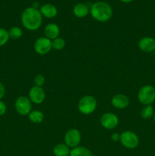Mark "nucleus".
Listing matches in <instances>:
<instances>
[{
  "label": "nucleus",
  "mask_w": 155,
  "mask_h": 156,
  "mask_svg": "<svg viewBox=\"0 0 155 156\" xmlns=\"http://www.w3.org/2000/svg\"><path fill=\"white\" fill-rule=\"evenodd\" d=\"M154 111L152 105H145L141 111V116L144 120H148L153 117Z\"/></svg>",
  "instance_id": "nucleus-19"
},
{
  "label": "nucleus",
  "mask_w": 155,
  "mask_h": 156,
  "mask_svg": "<svg viewBox=\"0 0 155 156\" xmlns=\"http://www.w3.org/2000/svg\"><path fill=\"white\" fill-rule=\"evenodd\" d=\"M119 117L113 113H106L100 118V124L104 129H112L119 125Z\"/></svg>",
  "instance_id": "nucleus-9"
},
{
  "label": "nucleus",
  "mask_w": 155,
  "mask_h": 156,
  "mask_svg": "<svg viewBox=\"0 0 155 156\" xmlns=\"http://www.w3.org/2000/svg\"><path fill=\"white\" fill-rule=\"evenodd\" d=\"M9 40V31L3 27H0V47L5 45Z\"/></svg>",
  "instance_id": "nucleus-22"
},
{
  "label": "nucleus",
  "mask_w": 155,
  "mask_h": 156,
  "mask_svg": "<svg viewBox=\"0 0 155 156\" xmlns=\"http://www.w3.org/2000/svg\"><path fill=\"white\" fill-rule=\"evenodd\" d=\"M138 99L143 105H151L155 101V88L151 85L141 87L138 93Z\"/></svg>",
  "instance_id": "nucleus-3"
},
{
  "label": "nucleus",
  "mask_w": 155,
  "mask_h": 156,
  "mask_svg": "<svg viewBox=\"0 0 155 156\" xmlns=\"http://www.w3.org/2000/svg\"><path fill=\"white\" fill-rule=\"evenodd\" d=\"M71 149L65 143H59L53 148V154L56 156H69Z\"/></svg>",
  "instance_id": "nucleus-16"
},
{
  "label": "nucleus",
  "mask_w": 155,
  "mask_h": 156,
  "mask_svg": "<svg viewBox=\"0 0 155 156\" xmlns=\"http://www.w3.org/2000/svg\"><path fill=\"white\" fill-rule=\"evenodd\" d=\"M5 88L4 85L0 82V100L2 99V98L5 96Z\"/></svg>",
  "instance_id": "nucleus-25"
},
{
  "label": "nucleus",
  "mask_w": 155,
  "mask_h": 156,
  "mask_svg": "<svg viewBox=\"0 0 155 156\" xmlns=\"http://www.w3.org/2000/svg\"><path fill=\"white\" fill-rule=\"evenodd\" d=\"M21 21L27 30L33 31L40 28L43 22V16L39 9L33 7L26 8L21 13Z\"/></svg>",
  "instance_id": "nucleus-1"
},
{
  "label": "nucleus",
  "mask_w": 155,
  "mask_h": 156,
  "mask_svg": "<svg viewBox=\"0 0 155 156\" xmlns=\"http://www.w3.org/2000/svg\"><path fill=\"white\" fill-rule=\"evenodd\" d=\"M111 104L116 109H125L129 105V98L123 94H117L112 96Z\"/></svg>",
  "instance_id": "nucleus-12"
},
{
  "label": "nucleus",
  "mask_w": 155,
  "mask_h": 156,
  "mask_svg": "<svg viewBox=\"0 0 155 156\" xmlns=\"http://www.w3.org/2000/svg\"><path fill=\"white\" fill-rule=\"evenodd\" d=\"M97 106L95 98L91 95H85L79 100L78 104V111L84 115H88L94 112Z\"/></svg>",
  "instance_id": "nucleus-4"
},
{
  "label": "nucleus",
  "mask_w": 155,
  "mask_h": 156,
  "mask_svg": "<svg viewBox=\"0 0 155 156\" xmlns=\"http://www.w3.org/2000/svg\"><path fill=\"white\" fill-rule=\"evenodd\" d=\"M90 8L84 3H78L73 8V13L77 18H82L89 14Z\"/></svg>",
  "instance_id": "nucleus-15"
},
{
  "label": "nucleus",
  "mask_w": 155,
  "mask_h": 156,
  "mask_svg": "<svg viewBox=\"0 0 155 156\" xmlns=\"http://www.w3.org/2000/svg\"><path fill=\"white\" fill-rule=\"evenodd\" d=\"M69 156H93V154L88 148L78 146L74 149H71Z\"/></svg>",
  "instance_id": "nucleus-17"
},
{
  "label": "nucleus",
  "mask_w": 155,
  "mask_h": 156,
  "mask_svg": "<svg viewBox=\"0 0 155 156\" xmlns=\"http://www.w3.org/2000/svg\"><path fill=\"white\" fill-rule=\"evenodd\" d=\"M7 111V107L6 105L5 104L4 101L0 100V116H3L6 113Z\"/></svg>",
  "instance_id": "nucleus-24"
},
{
  "label": "nucleus",
  "mask_w": 155,
  "mask_h": 156,
  "mask_svg": "<svg viewBox=\"0 0 155 156\" xmlns=\"http://www.w3.org/2000/svg\"><path fill=\"white\" fill-rule=\"evenodd\" d=\"M15 108L18 114L21 116H27L31 112V101L29 98L26 96H20L15 101Z\"/></svg>",
  "instance_id": "nucleus-6"
},
{
  "label": "nucleus",
  "mask_w": 155,
  "mask_h": 156,
  "mask_svg": "<svg viewBox=\"0 0 155 156\" xmlns=\"http://www.w3.org/2000/svg\"><path fill=\"white\" fill-rule=\"evenodd\" d=\"M111 140L114 142L120 141V134L118 133H114L111 136Z\"/></svg>",
  "instance_id": "nucleus-26"
},
{
  "label": "nucleus",
  "mask_w": 155,
  "mask_h": 156,
  "mask_svg": "<svg viewBox=\"0 0 155 156\" xmlns=\"http://www.w3.org/2000/svg\"><path fill=\"white\" fill-rule=\"evenodd\" d=\"M46 98V92L42 87L33 86L29 91V99L31 103L40 105Z\"/></svg>",
  "instance_id": "nucleus-10"
},
{
  "label": "nucleus",
  "mask_w": 155,
  "mask_h": 156,
  "mask_svg": "<svg viewBox=\"0 0 155 156\" xmlns=\"http://www.w3.org/2000/svg\"><path fill=\"white\" fill-rule=\"evenodd\" d=\"M8 31H9V38L13 40L20 39L23 35L22 29L19 27H12Z\"/></svg>",
  "instance_id": "nucleus-20"
},
{
  "label": "nucleus",
  "mask_w": 155,
  "mask_h": 156,
  "mask_svg": "<svg viewBox=\"0 0 155 156\" xmlns=\"http://www.w3.org/2000/svg\"><path fill=\"white\" fill-rule=\"evenodd\" d=\"M138 48L144 53H151L155 50V38L144 37L138 41Z\"/></svg>",
  "instance_id": "nucleus-11"
},
{
  "label": "nucleus",
  "mask_w": 155,
  "mask_h": 156,
  "mask_svg": "<svg viewBox=\"0 0 155 156\" xmlns=\"http://www.w3.org/2000/svg\"><path fill=\"white\" fill-rule=\"evenodd\" d=\"M29 120L33 123H42L44 119V114L42 111H32L30 114H28Z\"/></svg>",
  "instance_id": "nucleus-18"
},
{
  "label": "nucleus",
  "mask_w": 155,
  "mask_h": 156,
  "mask_svg": "<svg viewBox=\"0 0 155 156\" xmlns=\"http://www.w3.org/2000/svg\"><path fill=\"white\" fill-rule=\"evenodd\" d=\"M34 50L37 54L46 55L52 50V41L46 37H40L35 41Z\"/></svg>",
  "instance_id": "nucleus-8"
},
{
  "label": "nucleus",
  "mask_w": 155,
  "mask_h": 156,
  "mask_svg": "<svg viewBox=\"0 0 155 156\" xmlns=\"http://www.w3.org/2000/svg\"><path fill=\"white\" fill-rule=\"evenodd\" d=\"M153 122L155 123V112H154V114H153Z\"/></svg>",
  "instance_id": "nucleus-28"
},
{
  "label": "nucleus",
  "mask_w": 155,
  "mask_h": 156,
  "mask_svg": "<svg viewBox=\"0 0 155 156\" xmlns=\"http://www.w3.org/2000/svg\"><path fill=\"white\" fill-rule=\"evenodd\" d=\"M90 13L96 21L99 22H106L112 18V9L106 2L98 1L91 5Z\"/></svg>",
  "instance_id": "nucleus-2"
},
{
  "label": "nucleus",
  "mask_w": 155,
  "mask_h": 156,
  "mask_svg": "<svg viewBox=\"0 0 155 156\" xmlns=\"http://www.w3.org/2000/svg\"><path fill=\"white\" fill-rule=\"evenodd\" d=\"M40 12L43 17H45L46 18H53L57 15L58 10L57 8L53 4H44L40 6Z\"/></svg>",
  "instance_id": "nucleus-14"
},
{
  "label": "nucleus",
  "mask_w": 155,
  "mask_h": 156,
  "mask_svg": "<svg viewBox=\"0 0 155 156\" xmlns=\"http://www.w3.org/2000/svg\"><path fill=\"white\" fill-rule=\"evenodd\" d=\"M65 47V41L62 37H57L52 41V48L56 50H62Z\"/></svg>",
  "instance_id": "nucleus-21"
},
{
  "label": "nucleus",
  "mask_w": 155,
  "mask_h": 156,
  "mask_svg": "<svg viewBox=\"0 0 155 156\" xmlns=\"http://www.w3.org/2000/svg\"><path fill=\"white\" fill-rule=\"evenodd\" d=\"M59 34H60V29L58 24L54 23H50L46 24L44 28V34L45 37L48 39L54 40L56 38L59 37Z\"/></svg>",
  "instance_id": "nucleus-13"
},
{
  "label": "nucleus",
  "mask_w": 155,
  "mask_h": 156,
  "mask_svg": "<svg viewBox=\"0 0 155 156\" xmlns=\"http://www.w3.org/2000/svg\"><path fill=\"white\" fill-rule=\"evenodd\" d=\"M81 140V134L77 129H71L67 131L64 137L65 144L71 149L79 146Z\"/></svg>",
  "instance_id": "nucleus-7"
},
{
  "label": "nucleus",
  "mask_w": 155,
  "mask_h": 156,
  "mask_svg": "<svg viewBox=\"0 0 155 156\" xmlns=\"http://www.w3.org/2000/svg\"><path fill=\"white\" fill-rule=\"evenodd\" d=\"M33 82H34L35 86L42 87L45 83V78L43 75L38 74L33 79Z\"/></svg>",
  "instance_id": "nucleus-23"
},
{
  "label": "nucleus",
  "mask_w": 155,
  "mask_h": 156,
  "mask_svg": "<svg viewBox=\"0 0 155 156\" xmlns=\"http://www.w3.org/2000/svg\"><path fill=\"white\" fill-rule=\"evenodd\" d=\"M120 1H121L122 2H124V3H130L132 2V1H134V0H120Z\"/></svg>",
  "instance_id": "nucleus-27"
},
{
  "label": "nucleus",
  "mask_w": 155,
  "mask_h": 156,
  "mask_svg": "<svg viewBox=\"0 0 155 156\" xmlns=\"http://www.w3.org/2000/svg\"><path fill=\"white\" fill-rule=\"evenodd\" d=\"M120 143L128 149H134L139 145V138L132 131H124L120 134Z\"/></svg>",
  "instance_id": "nucleus-5"
}]
</instances>
